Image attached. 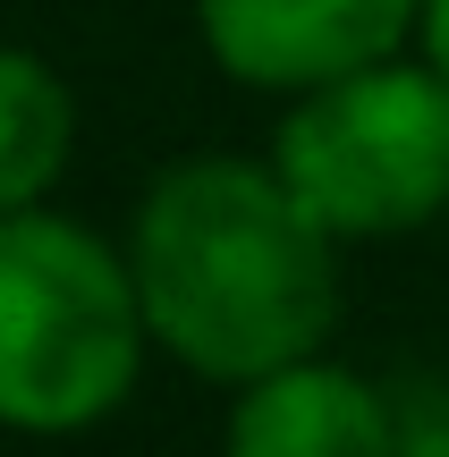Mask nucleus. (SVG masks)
<instances>
[{"label": "nucleus", "instance_id": "obj_2", "mask_svg": "<svg viewBox=\"0 0 449 457\" xmlns=\"http://www.w3.org/2000/svg\"><path fill=\"white\" fill-rule=\"evenodd\" d=\"M153 356L128 245L26 204L0 212V432L68 441L111 424Z\"/></svg>", "mask_w": 449, "mask_h": 457}, {"label": "nucleus", "instance_id": "obj_3", "mask_svg": "<svg viewBox=\"0 0 449 457\" xmlns=\"http://www.w3.org/2000/svg\"><path fill=\"white\" fill-rule=\"evenodd\" d=\"M263 162L339 245L416 237L449 220V77L424 51H399L305 85L288 94Z\"/></svg>", "mask_w": 449, "mask_h": 457}, {"label": "nucleus", "instance_id": "obj_5", "mask_svg": "<svg viewBox=\"0 0 449 457\" xmlns=\"http://www.w3.org/2000/svg\"><path fill=\"white\" fill-rule=\"evenodd\" d=\"M399 415L356 364H339L331 347L288 356L271 373L237 381L229 398V449L237 457H382L399 449Z\"/></svg>", "mask_w": 449, "mask_h": 457}, {"label": "nucleus", "instance_id": "obj_6", "mask_svg": "<svg viewBox=\"0 0 449 457\" xmlns=\"http://www.w3.org/2000/svg\"><path fill=\"white\" fill-rule=\"evenodd\" d=\"M68 153H77V94L60 85L51 60L0 43V212L43 204Z\"/></svg>", "mask_w": 449, "mask_h": 457}, {"label": "nucleus", "instance_id": "obj_4", "mask_svg": "<svg viewBox=\"0 0 449 457\" xmlns=\"http://www.w3.org/2000/svg\"><path fill=\"white\" fill-rule=\"evenodd\" d=\"M424 0H195L212 68L246 94H305L348 68L416 51Z\"/></svg>", "mask_w": 449, "mask_h": 457}, {"label": "nucleus", "instance_id": "obj_7", "mask_svg": "<svg viewBox=\"0 0 449 457\" xmlns=\"http://www.w3.org/2000/svg\"><path fill=\"white\" fill-rule=\"evenodd\" d=\"M416 51L449 77V0H424V26H416Z\"/></svg>", "mask_w": 449, "mask_h": 457}, {"label": "nucleus", "instance_id": "obj_1", "mask_svg": "<svg viewBox=\"0 0 449 457\" xmlns=\"http://www.w3.org/2000/svg\"><path fill=\"white\" fill-rule=\"evenodd\" d=\"M128 271L153 347L220 390L331 347L339 322V237L280 187L271 162L237 153L170 162L145 187L128 220Z\"/></svg>", "mask_w": 449, "mask_h": 457}]
</instances>
